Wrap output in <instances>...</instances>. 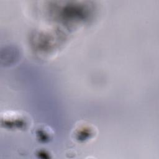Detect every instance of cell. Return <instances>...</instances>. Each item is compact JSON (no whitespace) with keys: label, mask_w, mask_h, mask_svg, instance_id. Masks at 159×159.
I'll use <instances>...</instances> for the list:
<instances>
[{"label":"cell","mask_w":159,"mask_h":159,"mask_svg":"<svg viewBox=\"0 0 159 159\" xmlns=\"http://www.w3.org/2000/svg\"><path fill=\"white\" fill-rule=\"evenodd\" d=\"M1 124L7 129H25L29 125L27 117L20 113L9 112L1 116Z\"/></svg>","instance_id":"cell-1"}]
</instances>
